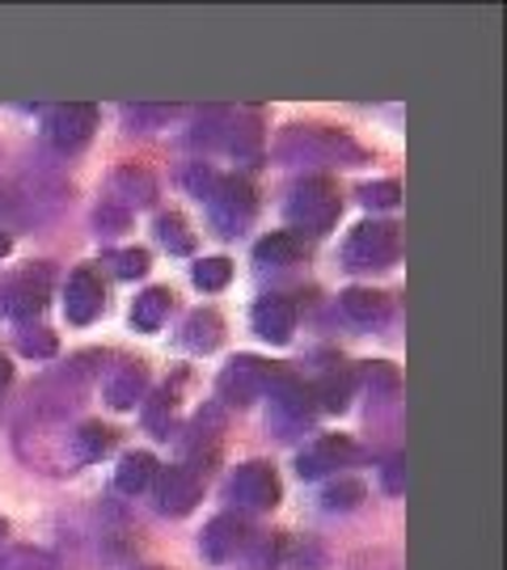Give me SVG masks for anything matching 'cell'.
I'll list each match as a JSON object with an SVG mask.
<instances>
[{
	"label": "cell",
	"mask_w": 507,
	"mask_h": 570,
	"mask_svg": "<svg viewBox=\"0 0 507 570\" xmlns=\"http://www.w3.org/2000/svg\"><path fill=\"white\" fill-rule=\"evenodd\" d=\"M284 212H287V225L296 228V233L322 237V233L334 228L343 204H339V190H334L330 178H304V183L292 190V199H287Z\"/></svg>",
	"instance_id": "obj_1"
},
{
	"label": "cell",
	"mask_w": 507,
	"mask_h": 570,
	"mask_svg": "<svg viewBox=\"0 0 507 570\" xmlns=\"http://www.w3.org/2000/svg\"><path fill=\"white\" fill-rule=\"evenodd\" d=\"M280 157L284 161H304V157H313V161H343L347 157V165L364 161V153L347 136L330 131V127H292L280 140Z\"/></svg>",
	"instance_id": "obj_2"
},
{
	"label": "cell",
	"mask_w": 507,
	"mask_h": 570,
	"mask_svg": "<svg viewBox=\"0 0 507 570\" xmlns=\"http://www.w3.org/2000/svg\"><path fill=\"white\" fill-rule=\"evenodd\" d=\"M280 372H284V367L266 364V360H259V355H237V360L221 372L216 393H221L224 406H250L254 397H263L266 389L275 385Z\"/></svg>",
	"instance_id": "obj_3"
},
{
	"label": "cell",
	"mask_w": 507,
	"mask_h": 570,
	"mask_svg": "<svg viewBox=\"0 0 507 570\" xmlns=\"http://www.w3.org/2000/svg\"><path fill=\"white\" fill-rule=\"evenodd\" d=\"M228 499H233L237 511H245V515L271 511L284 499L280 473L266 465V461H245V465H237V473L228 478Z\"/></svg>",
	"instance_id": "obj_4"
},
{
	"label": "cell",
	"mask_w": 507,
	"mask_h": 570,
	"mask_svg": "<svg viewBox=\"0 0 507 570\" xmlns=\"http://www.w3.org/2000/svg\"><path fill=\"white\" fill-rule=\"evenodd\" d=\"M254 212H259V199H254V186L245 178H221L216 190L207 195V216L224 237H237L242 228H250Z\"/></svg>",
	"instance_id": "obj_5"
},
{
	"label": "cell",
	"mask_w": 507,
	"mask_h": 570,
	"mask_svg": "<svg viewBox=\"0 0 507 570\" xmlns=\"http://www.w3.org/2000/svg\"><path fill=\"white\" fill-rule=\"evenodd\" d=\"M398 225H386V220H364L347 237L343 258L347 266L355 271H386V266L398 263Z\"/></svg>",
	"instance_id": "obj_6"
},
{
	"label": "cell",
	"mask_w": 507,
	"mask_h": 570,
	"mask_svg": "<svg viewBox=\"0 0 507 570\" xmlns=\"http://www.w3.org/2000/svg\"><path fill=\"white\" fill-rule=\"evenodd\" d=\"M271 393V423L280 428V435H292V431H301L313 423V414H318V397H313V389L296 381L292 372H280L275 376V385L266 389Z\"/></svg>",
	"instance_id": "obj_7"
},
{
	"label": "cell",
	"mask_w": 507,
	"mask_h": 570,
	"mask_svg": "<svg viewBox=\"0 0 507 570\" xmlns=\"http://www.w3.org/2000/svg\"><path fill=\"white\" fill-rule=\"evenodd\" d=\"M47 296H51V275H47V266H26L21 275L0 284V313L13 317V322H30V317L42 313Z\"/></svg>",
	"instance_id": "obj_8"
},
{
	"label": "cell",
	"mask_w": 507,
	"mask_h": 570,
	"mask_svg": "<svg viewBox=\"0 0 507 570\" xmlns=\"http://www.w3.org/2000/svg\"><path fill=\"white\" fill-rule=\"evenodd\" d=\"M250 537H254V529L245 524L242 515H216L207 529H203L199 537V553L212 562V567H224V562H233V558H242L245 550H250Z\"/></svg>",
	"instance_id": "obj_9"
},
{
	"label": "cell",
	"mask_w": 507,
	"mask_h": 570,
	"mask_svg": "<svg viewBox=\"0 0 507 570\" xmlns=\"http://www.w3.org/2000/svg\"><path fill=\"white\" fill-rule=\"evenodd\" d=\"M94 127H98V110L89 102H68V106L47 110V140L56 144L60 153L85 148L89 136H94Z\"/></svg>",
	"instance_id": "obj_10"
},
{
	"label": "cell",
	"mask_w": 507,
	"mask_h": 570,
	"mask_svg": "<svg viewBox=\"0 0 507 570\" xmlns=\"http://www.w3.org/2000/svg\"><path fill=\"white\" fill-rule=\"evenodd\" d=\"M157 511L162 515H186L195 511V503L203 499V478L186 465H165L157 469Z\"/></svg>",
	"instance_id": "obj_11"
},
{
	"label": "cell",
	"mask_w": 507,
	"mask_h": 570,
	"mask_svg": "<svg viewBox=\"0 0 507 570\" xmlns=\"http://www.w3.org/2000/svg\"><path fill=\"white\" fill-rule=\"evenodd\" d=\"M101 305H106V287H101L98 275H94L89 266L72 271V275H68V292H64V313H68V322H72V326H89L101 313Z\"/></svg>",
	"instance_id": "obj_12"
},
{
	"label": "cell",
	"mask_w": 507,
	"mask_h": 570,
	"mask_svg": "<svg viewBox=\"0 0 507 570\" xmlns=\"http://www.w3.org/2000/svg\"><path fill=\"white\" fill-rule=\"evenodd\" d=\"M157 199V178L144 169V165H119L115 174H110V204L123 207L127 216L136 212V207H148Z\"/></svg>",
	"instance_id": "obj_13"
},
{
	"label": "cell",
	"mask_w": 507,
	"mask_h": 570,
	"mask_svg": "<svg viewBox=\"0 0 507 570\" xmlns=\"http://www.w3.org/2000/svg\"><path fill=\"white\" fill-rule=\"evenodd\" d=\"M250 322L259 330V338L284 346L287 338H292V330H296V305H292L287 296H263V301L254 305V313H250Z\"/></svg>",
	"instance_id": "obj_14"
},
{
	"label": "cell",
	"mask_w": 507,
	"mask_h": 570,
	"mask_svg": "<svg viewBox=\"0 0 507 570\" xmlns=\"http://www.w3.org/2000/svg\"><path fill=\"white\" fill-rule=\"evenodd\" d=\"M347 461H355V444L343 440V435H325V440H318L313 449H304L296 456V473L304 482H313V478H325L330 469L347 465Z\"/></svg>",
	"instance_id": "obj_15"
},
{
	"label": "cell",
	"mask_w": 507,
	"mask_h": 570,
	"mask_svg": "<svg viewBox=\"0 0 507 570\" xmlns=\"http://www.w3.org/2000/svg\"><path fill=\"white\" fill-rule=\"evenodd\" d=\"M148 393V372L144 364H123L110 381H106V402L115 410H131Z\"/></svg>",
	"instance_id": "obj_16"
},
{
	"label": "cell",
	"mask_w": 507,
	"mask_h": 570,
	"mask_svg": "<svg viewBox=\"0 0 507 570\" xmlns=\"http://www.w3.org/2000/svg\"><path fill=\"white\" fill-rule=\"evenodd\" d=\"M169 308H174V292L169 287H144L140 296H136V305H131V326L144 330V334H157L162 322L169 317Z\"/></svg>",
	"instance_id": "obj_17"
},
{
	"label": "cell",
	"mask_w": 507,
	"mask_h": 570,
	"mask_svg": "<svg viewBox=\"0 0 507 570\" xmlns=\"http://www.w3.org/2000/svg\"><path fill=\"white\" fill-rule=\"evenodd\" d=\"M157 478V456L153 452H127L115 469V487L119 494H144Z\"/></svg>",
	"instance_id": "obj_18"
},
{
	"label": "cell",
	"mask_w": 507,
	"mask_h": 570,
	"mask_svg": "<svg viewBox=\"0 0 507 570\" xmlns=\"http://www.w3.org/2000/svg\"><path fill=\"white\" fill-rule=\"evenodd\" d=\"M224 338V322L221 313H212V308H195L191 317H186L183 326V343L191 346V351H199V355H207V351H216Z\"/></svg>",
	"instance_id": "obj_19"
},
{
	"label": "cell",
	"mask_w": 507,
	"mask_h": 570,
	"mask_svg": "<svg viewBox=\"0 0 507 570\" xmlns=\"http://www.w3.org/2000/svg\"><path fill=\"white\" fill-rule=\"evenodd\" d=\"M343 313L351 322H386L389 317V296L386 292H377V287H347L343 292Z\"/></svg>",
	"instance_id": "obj_20"
},
{
	"label": "cell",
	"mask_w": 507,
	"mask_h": 570,
	"mask_svg": "<svg viewBox=\"0 0 507 570\" xmlns=\"http://www.w3.org/2000/svg\"><path fill=\"white\" fill-rule=\"evenodd\" d=\"M72 449H77V461H101L106 452L115 449V431L106 423H81L72 431Z\"/></svg>",
	"instance_id": "obj_21"
},
{
	"label": "cell",
	"mask_w": 507,
	"mask_h": 570,
	"mask_svg": "<svg viewBox=\"0 0 507 570\" xmlns=\"http://www.w3.org/2000/svg\"><path fill=\"white\" fill-rule=\"evenodd\" d=\"M296 258H301V242L292 233H271L254 245V263L263 266H292Z\"/></svg>",
	"instance_id": "obj_22"
},
{
	"label": "cell",
	"mask_w": 507,
	"mask_h": 570,
	"mask_svg": "<svg viewBox=\"0 0 507 570\" xmlns=\"http://www.w3.org/2000/svg\"><path fill=\"white\" fill-rule=\"evenodd\" d=\"M351 385H355L351 372H325L322 381H318V389H313V397H318V406L339 414V410L351 406Z\"/></svg>",
	"instance_id": "obj_23"
},
{
	"label": "cell",
	"mask_w": 507,
	"mask_h": 570,
	"mask_svg": "<svg viewBox=\"0 0 507 570\" xmlns=\"http://www.w3.org/2000/svg\"><path fill=\"white\" fill-rule=\"evenodd\" d=\"M157 237H162V245L169 249V254H195V233L186 228V220L178 216V212L157 216Z\"/></svg>",
	"instance_id": "obj_24"
},
{
	"label": "cell",
	"mask_w": 507,
	"mask_h": 570,
	"mask_svg": "<svg viewBox=\"0 0 507 570\" xmlns=\"http://www.w3.org/2000/svg\"><path fill=\"white\" fill-rule=\"evenodd\" d=\"M0 570H56V553L35 550V546H4Z\"/></svg>",
	"instance_id": "obj_25"
},
{
	"label": "cell",
	"mask_w": 507,
	"mask_h": 570,
	"mask_svg": "<svg viewBox=\"0 0 507 570\" xmlns=\"http://www.w3.org/2000/svg\"><path fill=\"white\" fill-rule=\"evenodd\" d=\"M191 279H195V287H203V292H221V287H228V279H233V263H228V258H199V263L191 266Z\"/></svg>",
	"instance_id": "obj_26"
},
{
	"label": "cell",
	"mask_w": 507,
	"mask_h": 570,
	"mask_svg": "<svg viewBox=\"0 0 507 570\" xmlns=\"http://www.w3.org/2000/svg\"><path fill=\"white\" fill-rule=\"evenodd\" d=\"M360 503H364V482H355V478H343V482L325 487L322 494L325 511H355Z\"/></svg>",
	"instance_id": "obj_27"
},
{
	"label": "cell",
	"mask_w": 507,
	"mask_h": 570,
	"mask_svg": "<svg viewBox=\"0 0 507 570\" xmlns=\"http://www.w3.org/2000/svg\"><path fill=\"white\" fill-rule=\"evenodd\" d=\"M18 351L21 355H35V360H51L56 351H60V343H56V334L51 330H42V326H26L18 330Z\"/></svg>",
	"instance_id": "obj_28"
},
{
	"label": "cell",
	"mask_w": 507,
	"mask_h": 570,
	"mask_svg": "<svg viewBox=\"0 0 507 570\" xmlns=\"http://www.w3.org/2000/svg\"><path fill=\"white\" fill-rule=\"evenodd\" d=\"M245 558H250L254 567H263V570L280 567V558H284V541H280L275 532H254V537H250V550H245Z\"/></svg>",
	"instance_id": "obj_29"
},
{
	"label": "cell",
	"mask_w": 507,
	"mask_h": 570,
	"mask_svg": "<svg viewBox=\"0 0 507 570\" xmlns=\"http://www.w3.org/2000/svg\"><path fill=\"white\" fill-rule=\"evenodd\" d=\"M169 414H174V393H169V389L153 393V402L144 410V423H148V431H153L157 440H169Z\"/></svg>",
	"instance_id": "obj_30"
},
{
	"label": "cell",
	"mask_w": 507,
	"mask_h": 570,
	"mask_svg": "<svg viewBox=\"0 0 507 570\" xmlns=\"http://www.w3.org/2000/svg\"><path fill=\"white\" fill-rule=\"evenodd\" d=\"M216 183H221V174L212 169L207 161H195V165H186V174H183V186L199 199V204H207V195L216 190Z\"/></svg>",
	"instance_id": "obj_31"
},
{
	"label": "cell",
	"mask_w": 507,
	"mask_h": 570,
	"mask_svg": "<svg viewBox=\"0 0 507 570\" xmlns=\"http://www.w3.org/2000/svg\"><path fill=\"white\" fill-rule=\"evenodd\" d=\"M110 263H115V275L119 279H140V275H148V249H140V245H131V249H119V254H110Z\"/></svg>",
	"instance_id": "obj_32"
},
{
	"label": "cell",
	"mask_w": 507,
	"mask_h": 570,
	"mask_svg": "<svg viewBox=\"0 0 507 570\" xmlns=\"http://www.w3.org/2000/svg\"><path fill=\"white\" fill-rule=\"evenodd\" d=\"M360 204L364 207H398L402 204V186L398 183H368V186H360Z\"/></svg>",
	"instance_id": "obj_33"
},
{
	"label": "cell",
	"mask_w": 507,
	"mask_h": 570,
	"mask_svg": "<svg viewBox=\"0 0 507 570\" xmlns=\"http://www.w3.org/2000/svg\"><path fill=\"white\" fill-rule=\"evenodd\" d=\"M94 225H98V233H119V228H127V212L106 199V204L94 212Z\"/></svg>",
	"instance_id": "obj_34"
},
{
	"label": "cell",
	"mask_w": 507,
	"mask_h": 570,
	"mask_svg": "<svg viewBox=\"0 0 507 570\" xmlns=\"http://www.w3.org/2000/svg\"><path fill=\"white\" fill-rule=\"evenodd\" d=\"M360 376H364L372 389H398V372H393L389 364H381V360H377V364L360 367Z\"/></svg>",
	"instance_id": "obj_35"
},
{
	"label": "cell",
	"mask_w": 507,
	"mask_h": 570,
	"mask_svg": "<svg viewBox=\"0 0 507 570\" xmlns=\"http://www.w3.org/2000/svg\"><path fill=\"white\" fill-rule=\"evenodd\" d=\"M381 478H386L389 494H402V490H406V456H389L386 473H381Z\"/></svg>",
	"instance_id": "obj_36"
},
{
	"label": "cell",
	"mask_w": 507,
	"mask_h": 570,
	"mask_svg": "<svg viewBox=\"0 0 507 570\" xmlns=\"http://www.w3.org/2000/svg\"><path fill=\"white\" fill-rule=\"evenodd\" d=\"M131 119H136V122H148V119H169V110H157V106H140V110H131Z\"/></svg>",
	"instance_id": "obj_37"
},
{
	"label": "cell",
	"mask_w": 507,
	"mask_h": 570,
	"mask_svg": "<svg viewBox=\"0 0 507 570\" xmlns=\"http://www.w3.org/2000/svg\"><path fill=\"white\" fill-rule=\"evenodd\" d=\"M13 381V364H9V355L0 351V393H4V385Z\"/></svg>",
	"instance_id": "obj_38"
},
{
	"label": "cell",
	"mask_w": 507,
	"mask_h": 570,
	"mask_svg": "<svg viewBox=\"0 0 507 570\" xmlns=\"http://www.w3.org/2000/svg\"><path fill=\"white\" fill-rule=\"evenodd\" d=\"M9 249H13V237H9V233H4V228H0V258H4V254H9Z\"/></svg>",
	"instance_id": "obj_39"
},
{
	"label": "cell",
	"mask_w": 507,
	"mask_h": 570,
	"mask_svg": "<svg viewBox=\"0 0 507 570\" xmlns=\"http://www.w3.org/2000/svg\"><path fill=\"white\" fill-rule=\"evenodd\" d=\"M136 570H162V567H136Z\"/></svg>",
	"instance_id": "obj_40"
},
{
	"label": "cell",
	"mask_w": 507,
	"mask_h": 570,
	"mask_svg": "<svg viewBox=\"0 0 507 570\" xmlns=\"http://www.w3.org/2000/svg\"><path fill=\"white\" fill-rule=\"evenodd\" d=\"M0 537H4V520H0Z\"/></svg>",
	"instance_id": "obj_41"
}]
</instances>
